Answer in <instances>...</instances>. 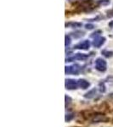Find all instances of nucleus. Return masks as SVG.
<instances>
[{"label":"nucleus","instance_id":"aec40b11","mask_svg":"<svg viewBox=\"0 0 113 127\" xmlns=\"http://www.w3.org/2000/svg\"><path fill=\"white\" fill-rule=\"evenodd\" d=\"M69 1H72V0H69Z\"/></svg>","mask_w":113,"mask_h":127},{"label":"nucleus","instance_id":"4468645a","mask_svg":"<svg viewBox=\"0 0 113 127\" xmlns=\"http://www.w3.org/2000/svg\"><path fill=\"white\" fill-rule=\"evenodd\" d=\"M65 46L67 48V47H68L69 45L71 44V37H70L69 36H67V35H66V36H65Z\"/></svg>","mask_w":113,"mask_h":127},{"label":"nucleus","instance_id":"39448f33","mask_svg":"<svg viewBox=\"0 0 113 127\" xmlns=\"http://www.w3.org/2000/svg\"><path fill=\"white\" fill-rule=\"evenodd\" d=\"M105 42H106V38L104 36H98V37L94 38L92 44H93L94 48H100L105 43Z\"/></svg>","mask_w":113,"mask_h":127},{"label":"nucleus","instance_id":"ddd939ff","mask_svg":"<svg viewBox=\"0 0 113 127\" xmlns=\"http://www.w3.org/2000/svg\"><path fill=\"white\" fill-rule=\"evenodd\" d=\"M73 118H74L73 114H71V113H69V114H65V121H66V122L71 121V120H72Z\"/></svg>","mask_w":113,"mask_h":127},{"label":"nucleus","instance_id":"2eb2a0df","mask_svg":"<svg viewBox=\"0 0 113 127\" xmlns=\"http://www.w3.org/2000/svg\"><path fill=\"white\" fill-rule=\"evenodd\" d=\"M65 107H67V105H69L71 102V98L69 97V96L65 95Z\"/></svg>","mask_w":113,"mask_h":127},{"label":"nucleus","instance_id":"f8f14e48","mask_svg":"<svg viewBox=\"0 0 113 127\" xmlns=\"http://www.w3.org/2000/svg\"><path fill=\"white\" fill-rule=\"evenodd\" d=\"M110 3H111L110 0H99V2H98V3L100 5H104V6L108 5Z\"/></svg>","mask_w":113,"mask_h":127},{"label":"nucleus","instance_id":"0eeeda50","mask_svg":"<svg viewBox=\"0 0 113 127\" xmlns=\"http://www.w3.org/2000/svg\"><path fill=\"white\" fill-rule=\"evenodd\" d=\"M77 83H78V87L80 88H82V89H87L90 86V83L89 81L84 79H79L78 81H77Z\"/></svg>","mask_w":113,"mask_h":127},{"label":"nucleus","instance_id":"6e6552de","mask_svg":"<svg viewBox=\"0 0 113 127\" xmlns=\"http://www.w3.org/2000/svg\"><path fill=\"white\" fill-rule=\"evenodd\" d=\"M65 27L79 28L82 27V23H79V22H69V23H65Z\"/></svg>","mask_w":113,"mask_h":127},{"label":"nucleus","instance_id":"7ed1b4c3","mask_svg":"<svg viewBox=\"0 0 113 127\" xmlns=\"http://www.w3.org/2000/svg\"><path fill=\"white\" fill-rule=\"evenodd\" d=\"M65 75H77L79 72V68L77 65H71V66H65Z\"/></svg>","mask_w":113,"mask_h":127},{"label":"nucleus","instance_id":"a211bd4d","mask_svg":"<svg viewBox=\"0 0 113 127\" xmlns=\"http://www.w3.org/2000/svg\"><path fill=\"white\" fill-rule=\"evenodd\" d=\"M107 16L109 18H112L113 17V9H110L107 11Z\"/></svg>","mask_w":113,"mask_h":127},{"label":"nucleus","instance_id":"9d476101","mask_svg":"<svg viewBox=\"0 0 113 127\" xmlns=\"http://www.w3.org/2000/svg\"><path fill=\"white\" fill-rule=\"evenodd\" d=\"M106 120H107V118H106L105 116H102V115H98L97 117L94 119V121H95L96 123L102 122V121H106Z\"/></svg>","mask_w":113,"mask_h":127},{"label":"nucleus","instance_id":"20e7f679","mask_svg":"<svg viewBox=\"0 0 113 127\" xmlns=\"http://www.w3.org/2000/svg\"><path fill=\"white\" fill-rule=\"evenodd\" d=\"M74 48L76 49H80V50H89L90 48V42L89 40H84L76 45Z\"/></svg>","mask_w":113,"mask_h":127},{"label":"nucleus","instance_id":"1a4fd4ad","mask_svg":"<svg viewBox=\"0 0 113 127\" xmlns=\"http://www.w3.org/2000/svg\"><path fill=\"white\" fill-rule=\"evenodd\" d=\"M95 94H96V89L94 88V89L90 90L89 92H88L87 93H85L84 97L85 98H93L94 96H95Z\"/></svg>","mask_w":113,"mask_h":127},{"label":"nucleus","instance_id":"dca6fc26","mask_svg":"<svg viewBox=\"0 0 113 127\" xmlns=\"http://www.w3.org/2000/svg\"><path fill=\"white\" fill-rule=\"evenodd\" d=\"M100 34H101V31H97V32H94V33L91 35V37H93V38L98 37V36H100Z\"/></svg>","mask_w":113,"mask_h":127},{"label":"nucleus","instance_id":"423d86ee","mask_svg":"<svg viewBox=\"0 0 113 127\" xmlns=\"http://www.w3.org/2000/svg\"><path fill=\"white\" fill-rule=\"evenodd\" d=\"M88 58V55L85 54H76L73 57L69 59H66V62H71L72 60H85Z\"/></svg>","mask_w":113,"mask_h":127},{"label":"nucleus","instance_id":"f3484780","mask_svg":"<svg viewBox=\"0 0 113 127\" xmlns=\"http://www.w3.org/2000/svg\"><path fill=\"white\" fill-rule=\"evenodd\" d=\"M94 25H92V24H86L85 25V28L87 30H92V29H94Z\"/></svg>","mask_w":113,"mask_h":127},{"label":"nucleus","instance_id":"6ab92c4d","mask_svg":"<svg viewBox=\"0 0 113 127\" xmlns=\"http://www.w3.org/2000/svg\"><path fill=\"white\" fill-rule=\"evenodd\" d=\"M109 26H110V27H112V28H113V20H112V21L109 23Z\"/></svg>","mask_w":113,"mask_h":127},{"label":"nucleus","instance_id":"9b49d317","mask_svg":"<svg viewBox=\"0 0 113 127\" xmlns=\"http://www.w3.org/2000/svg\"><path fill=\"white\" fill-rule=\"evenodd\" d=\"M101 54H103L105 57H106V58H111V57L113 56V52H112V51L104 50V51H102Z\"/></svg>","mask_w":113,"mask_h":127},{"label":"nucleus","instance_id":"f03ea898","mask_svg":"<svg viewBox=\"0 0 113 127\" xmlns=\"http://www.w3.org/2000/svg\"><path fill=\"white\" fill-rule=\"evenodd\" d=\"M65 86L67 90H75L78 87V83L73 79H65Z\"/></svg>","mask_w":113,"mask_h":127},{"label":"nucleus","instance_id":"f257e3e1","mask_svg":"<svg viewBox=\"0 0 113 127\" xmlns=\"http://www.w3.org/2000/svg\"><path fill=\"white\" fill-rule=\"evenodd\" d=\"M95 68L100 72H105L107 69V63L102 58H98L95 60Z\"/></svg>","mask_w":113,"mask_h":127}]
</instances>
